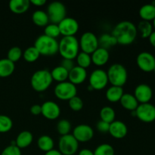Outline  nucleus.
<instances>
[{
    "instance_id": "obj_1",
    "label": "nucleus",
    "mask_w": 155,
    "mask_h": 155,
    "mask_svg": "<svg viewBox=\"0 0 155 155\" xmlns=\"http://www.w3.org/2000/svg\"><path fill=\"white\" fill-rule=\"evenodd\" d=\"M137 33V27L133 22L124 21L115 26L111 35L115 38L117 44L128 45L136 40Z\"/></svg>"
},
{
    "instance_id": "obj_2",
    "label": "nucleus",
    "mask_w": 155,
    "mask_h": 155,
    "mask_svg": "<svg viewBox=\"0 0 155 155\" xmlns=\"http://www.w3.org/2000/svg\"><path fill=\"white\" fill-rule=\"evenodd\" d=\"M79 51V40L76 36H63L58 42V52L64 59L74 60Z\"/></svg>"
},
{
    "instance_id": "obj_3",
    "label": "nucleus",
    "mask_w": 155,
    "mask_h": 155,
    "mask_svg": "<svg viewBox=\"0 0 155 155\" xmlns=\"http://www.w3.org/2000/svg\"><path fill=\"white\" fill-rule=\"evenodd\" d=\"M33 46L39 51L40 55L52 56L58 52V42L57 39L44 34L36 38Z\"/></svg>"
},
{
    "instance_id": "obj_4",
    "label": "nucleus",
    "mask_w": 155,
    "mask_h": 155,
    "mask_svg": "<svg viewBox=\"0 0 155 155\" xmlns=\"http://www.w3.org/2000/svg\"><path fill=\"white\" fill-rule=\"evenodd\" d=\"M51 72L48 70H39L33 73L30 79L32 88L38 92H42L48 89L52 83Z\"/></svg>"
},
{
    "instance_id": "obj_5",
    "label": "nucleus",
    "mask_w": 155,
    "mask_h": 155,
    "mask_svg": "<svg viewBox=\"0 0 155 155\" xmlns=\"http://www.w3.org/2000/svg\"><path fill=\"white\" fill-rule=\"evenodd\" d=\"M108 82L115 86L123 87L128 79V73L124 65L120 64H114L107 70Z\"/></svg>"
},
{
    "instance_id": "obj_6",
    "label": "nucleus",
    "mask_w": 155,
    "mask_h": 155,
    "mask_svg": "<svg viewBox=\"0 0 155 155\" xmlns=\"http://www.w3.org/2000/svg\"><path fill=\"white\" fill-rule=\"evenodd\" d=\"M54 95L62 101H69L77 94V86L69 81L62 82L56 85L54 90Z\"/></svg>"
},
{
    "instance_id": "obj_7",
    "label": "nucleus",
    "mask_w": 155,
    "mask_h": 155,
    "mask_svg": "<svg viewBox=\"0 0 155 155\" xmlns=\"http://www.w3.org/2000/svg\"><path fill=\"white\" fill-rule=\"evenodd\" d=\"M46 13L51 24H58L66 18V7L60 2H52L48 5Z\"/></svg>"
},
{
    "instance_id": "obj_8",
    "label": "nucleus",
    "mask_w": 155,
    "mask_h": 155,
    "mask_svg": "<svg viewBox=\"0 0 155 155\" xmlns=\"http://www.w3.org/2000/svg\"><path fill=\"white\" fill-rule=\"evenodd\" d=\"M79 148V142L73 135L61 136L58 142V151L63 155H75Z\"/></svg>"
},
{
    "instance_id": "obj_9",
    "label": "nucleus",
    "mask_w": 155,
    "mask_h": 155,
    "mask_svg": "<svg viewBox=\"0 0 155 155\" xmlns=\"http://www.w3.org/2000/svg\"><path fill=\"white\" fill-rule=\"evenodd\" d=\"M80 48L83 52L91 54L99 47L98 39L92 32L83 33L79 40Z\"/></svg>"
},
{
    "instance_id": "obj_10",
    "label": "nucleus",
    "mask_w": 155,
    "mask_h": 155,
    "mask_svg": "<svg viewBox=\"0 0 155 155\" xmlns=\"http://www.w3.org/2000/svg\"><path fill=\"white\" fill-rule=\"evenodd\" d=\"M89 86H92L94 90H101L109 83L107 72L102 69L94 70L89 76Z\"/></svg>"
},
{
    "instance_id": "obj_11",
    "label": "nucleus",
    "mask_w": 155,
    "mask_h": 155,
    "mask_svg": "<svg viewBox=\"0 0 155 155\" xmlns=\"http://www.w3.org/2000/svg\"><path fill=\"white\" fill-rule=\"evenodd\" d=\"M136 117L143 123L150 124L155 120V106L151 103L139 104L136 110Z\"/></svg>"
},
{
    "instance_id": "obj_12",
    "label": "nucleus",
    "mask_w": 155,
    "mask_h": 155,
    "mask_svg": "<svg viewBox=\"0 0 155 155\" xmlns=\"http://www.w3.org/2000/svg\"><path fill=\"white\" fill-rule=\"evenodd\" d=\"M61 35L64 36H74L79 30V23L73 18H65L58 24Z\"/></svg>"
},
{
    "instance_id": "obj_13",
    "label": "nucleus",
    "mask_w": 155,
    "mask_h": 155,
    "mask_svg": "<svg viewBox=\"0 0 155 155\" xmlns=\"http://www.w3.org/2000/svg\"><path fill=\"white\" fill-rule=\"evenodd\" d=\"M136 63L142 71L147 73L151 72L155 68V57L151 53L142 51L138 54Z\"/></svg>"
},
{
    "instance_id": "obj_14",
    "label": "nucleus",
    "mask_w": 155,
    "mask_h": 155,
    "mask_svg": "<svg viewBox=\"0 0 155 155\" xmlns=\"http://www.w3.org/2000/svg\"><path fill=\"white\" fill-rule=\"evenodd\" d=\"M72 135L78 142H87L93 138L94 130L87 124H80L74 127Z\"/></svg>"
},
{
    "instance_id": "obj_15",
    "label": "nucleus",
    "mask_w": 155,
    "mask_h": 155,
    "mask_svg": "<svg viewBox=\"0 0 155 155\" xmlns=\"http://www.w3.org/2000/svg\"><path fill=\"white\" fill-rule=\"evenodd\" d=\"M133 95L140 104L149 103L153 96L152 89L145 83L139 84L135 89Z\"/></svg>"
},
{
    "instance_id": "obj_16",
    "label": "nucleus",
    "mask_w": 155,
    "mask_h": 155,
    "mask_svg": "<svg viewBox=\"0 0 155 155\" xmlns=\"http://www.w3.org/2000/svg\"><path fill=\"white\" fill-rule=\"evenodd\" d=\"M42 113L41 114L48 120H55L61 114V108L58 104L52 101H45L41 105Z\"/></svg>"
},
{
    "instance_id": "obj_17",
    "label": "nucleus",
    "mask_w": 155,
    "mask_h": 155,
    "mask_svg": "<svg viewBox=\"0 0 155 155\" xmlns=\"http://www.w3.org/2000/svg\"><path fill=\"white\" fill-rule=\"evenodd\" d=\"M108 133L112 137L117 139H124L128 133L127 126L123 121L114 120L110 124Z\"/></svg>"
},
{
    "instance_id": "obj_18",
    "label": "nucleus",
    "mask_w": 155,
    "mask_h": 155,
    "mask_svg": "<svg viewBox=\"0 0 155 155\" xmlns=\"http://www.w3.org/2000/svg\"><path fill=\"white\" fill-rule=\"evenodd\" d=\"M87 78L86 70L79 66H75L69 71L68 80L74 85H80L84 83Z\"/></svg>"
},
{
    "instance_id": "obj_19",
    "label": "nucleus",
    "mask_w": 155,
    "mask_h": 155,
    "mask_svg": "<svg viewBox=\"0 0 155 155\" xmlns=\"http://www.w3.org/2000/svg\"><path fill=\"white\" fill-rule=\"evenodd\" d=\"M110 58L109 51L101 47H98L92 54H91L92 63L96 66H103L107 63Z\"/></svg>"
},
{
    "instance_id": "obj_20",
    "label": "nucleus",
    "mask_w": 155,
    "mask_h": 155,
    "mask_svg": "<svg viewBox=\"0 0 155 155\" xmlns=\"http://www.w3.org/2000/svg\"><path fill=\"white\" fill-rule=\"evenodd\" d=\"M9 8L16 15H21L27 12L30 7L29 0H12L9 2Z\"/></svg>"
},
{
    "instance_id": "obj_21",
    "label": "nucleus",
    "mask_w": 155,
    "mask_h": 155,
    "mask_svg": "<svg viewBox=\"0 0 155 155\" xmlns=\"http://www.w3.org/2000/svg\"><path fill=\"white\" fill-rule=\"evenodd\" d=\"M33 140V136L30 131H22L18 135L16 139H15V143L16 146L18 147L20 149H24L27 148L32 144Z\"/></svg>"
},
{
    "instance_id": "obj_22",
    "label": "nucleus",
    "mask_w": 155,
    "mask_h": 155,
    "mask_svg": "<svg viewBox=\"0 0 155 155\" xmlns=\"http://www.w3.org/2000/svg\"><path fill=\"white\" fill-rule=\"evenodd\" d=\"M120 102L124 109L130 111L136 110L139 104L134 95L130 93H124L120 100Z\"/></svg>"
},
{
    "instance_id": "obj_23",
    "label": "nucleus",
    "mask_w": 155,
    "mask_h": 155,
    "mask_svg": "<svg viewBox=\"0 0 155 155\" xmlns=\"http://www.w3.org/2000/svg\"><path fill=\"white\" fill-rule=\"evenodd\" d=\"M139 16L142 21H154L155 18V5L145 4L139 9Z\"/></svg>"
},
{
    "instance_id": "obj_24",
    "label": "nucleus",
    "mask_w": 155,
    "mask_h": 155,
    "mask_svg": "<svg viewBox=\"0 0 155 155\" xmlns=\"http://www.w3.org/2000/svg\"><path fill=\"white\" fill-rule=\"evenodd\" d=\"M124 94L123 87L111 86L106 91L105 96L106 98L110 102H117L120 101Z\"/></svg>"
},
{
    "instance_id": "obj_25",
    "label": "nucleus",
    "mask_w": 155,
    "mask_h": 155,
    "mask_svg": "<svg viewBox=\"0 0 155 155\" xmlns=\"http://www.w3.org/2000/svg\"><path fill=\"white\" fill-rule=\"evenodd\" d=\"M32 21L38 27H46L49 22L48 15L42 10H36L32 15Z\"/></svg>"
},
{
    "instance_id": "obj_26",
    "label": "nucleus",
    "mask_w": 155,
    "mask_h": 155,
    "mask_svg": "<svg viewBox=\"0 0 155 155\" xmlns=\"http://www.w3.org/2000/svg\"><path fill=\"white\" fill-rule=\"evenodd\" d=\"M15 69V63L8 58L0 59V77H9L13 74Z\"/></svg>"
},
{
    "instance_id": "obj_27",
    "label": "nucleus",
    "mask_w": 155,
    "mask_h": 155,
    "mask_svg": "<svg viewBox=\"0 0 155 155\" xmlns=\"http://www.w3.org/2000/svg\"><path fill=\"white\" fill-rule=\"evenodd\" d=\"M54 141L52 138L50 137L49 136L44 135V136H40L37 140L38 148L45 153L54 149Z\"/></svg>"
},
{
    "instance_id": "obj_28",
    "label": "nucleus",
    "mask_w": 155,
    "mask_h": 155,
    "mask_svg": "<svg viewBox=\"0 0 155 155\" xmlns=\"http://www.w3.org/2000/svg\"><path fill=\"white\" fill-rule=\"evenodd\" d=\"M68 74L69 71H67L63 67L57 66L51 71V75L53 80H55L58 83H62V82L67 81L68 80Z\"/></svg>"
},
{
    "instance_id": "obj_29",
    "label": "nucleus",
    "mask_w": 155,
    "mask_h": 155,
    "mask_svg": "<svg viewBox=\"0 0 155 155\" xmlns=\"http://www.w3.org/2000/svg\"><path fill=\"white\" fill-rule=\"evenodd\" d=\"M100 117H101V120L110 124L115 120L116 113L111 107L105 106V107H103L100 110Z\"/></svg>"
},
{
    "instance_id": "obj_30",
    "label": "nucleus",
    "mask_w": 155,
    "mask_h": 155,
    "mask_svg": "<svg viewBox=\"0 0 155 155\" xmlns=\"http://www.w3.org/2000/svg\"><path fill=\"white\" fill-rule=\"evenodd\" d=\"M40 54L39 51L34 46L28 47L23 53V57L24 60L29 63H33L39 59Z\"/></svg>"
},
{
    "instance_id": "obj_31",
    "label": "nucleus",
    "mask_w": 155,
    "mask_h": 155,
    "mask_svg": "<svg viewBox=\"0 0 155 155\" xmlns=\"http://www.w3.org/2000/svg\"><path fill=\"white\" fill-rule=\"evenodd\" d=\"M137 30L140 33L141 36L144 39H146L150 36L153 32V26L151 22L142 21L139 23Z\"/></svg>"
},
{
    "instance_id": "obj_32",
    "label": "nucleus",
    "mask_w": 155,
    "mask_h": 155,
    "mask_svg": "<svg viewBox=\"0 0 155 155\" xmlns=\"http://www.w3.org/2000/svg\"><path fill=\"white\" fill-rule=\"evenodd\" d=\"M98 44L100 45L99 47L107 49V48L117 45V43L115 38L111 34L104 33V34L101 35L99 39H98Z\"/></svg>"
},
{
    "instance_id": "obj_33",
    "label": "nucleus",
    "mask_w": 155,
    "mask_h": 155,
    "mask_svg": "<svg viewBox=\"0 0 155 155\" xmlns=\"http://www.w3.org/2000/svg\"><path fill=\"white\" fill-rule=\"evenodd\" d=\"M77 66L80 67L82 68H84L86 70V68H89L92 64V59H91V54H86V53L83 52H79L77 54Z\"/></svg>"
},
{
    "instance_id": "obj_34",
    "label": "nucleus",
    "mask_w": 155,
    "mask_h": 155,
    "mask_svg": "<svg viewBox=\"0 0 155 155\" xmlns=\"http://www.w3.org/2000/svg\"><path fill=\"white\" fill-rule=\"evenodd\" d=\"M13 127V121L7 115L0 114V133L10 131Z\"/></svg>"
},
{
    "instance_id": "obj_35",
    "label": "nucleus",
    "mask_w": 155,
    "mask_h": 155,
    "mask_svg": "<svg viewBox=\"0 0 155 155\" xmlns=\"http://www.w3.org/2000/svg\"><path fill=\"white\" fill-rule=\"evenodd\" d=\"M94 155H114V148L110 144L104 143L98 145L95 151H93Z\"/></svg>"
},
{
    "instance_id": "obj_36",
    "label": "nucleus",
    "mask_w": 155,
    "mask_h": 155,
    "mask_svg": "<svg viewBox=\"0 0 155 155\" xmlns=\"http://www.w3.org/2000/svg\"><path fill=\"white\" fill-rule=\"evenodd\" d=\"M71 130V124L68 120H61L57 124V131L61 136L70 134Z\"/></svg>"
},
{
    "instance_id": "obj_37",
    "label": "nucleus",
    "mask_w": 155,
    "mask_h": 155,
    "mask_svg": "<svg viewBox=\"0 0 155 155\" xmlns=\"http://www.w3.org/2000/svg\"><path fill=\"white\" fill-rule=\"evenodd\" d=\"M22 55L23 53L21 48L18 46H14L11 48L8 51L7 58L13 63H15L21 59Z\"/></svg>"
},
{
    "instance_id": "obj_38",
    "label": "nucleus",
    "mask_w": 155,
    "mask_h": 155,
    "mask_svg": "<svg viewBox=\"0 0 155 155\" xmlns=\"http://www.w3.org/2000/svg\"><path fill=\"white\" fill-rule=\"evenodd\" d=\"M44 35L49 36V37L54 38V39L58 37L61 35L58 25L54 24H48L46 27H45V29H44Z\"/></svg>"
},
{
    "instance_id": "obj_39",
    "label": "nucleus",
    "mask_w": 155,
    "mask_h": 155,
    "mask_svg": "<svg viewBox=\"0 0 155 155\" xmlns=\"http://www.w3.org/2000/svg\"><path fill=\"white\" fill-rule=\"evenodd\" d=\"M68 104H69L70 108L74 111H80L83 109V105H84L82 98L77 95L70 99L68 101Z\"/></svg>"
},
{
    "instance_id": "obj_40",
    "label": "nucleus",
    "mask_w": 155,
    "mask_h": 155,
    "mask_svg": "<svg viewBox=\"0 0 155 155\" xmlns=\"http://www.w3.org/2000/svg\"><path fill=\"white\" fill-rule=\"evenodd\" d=\"M1 155H22L21 151L16 145H8L3 149Z\"/></svg>"
},
{
    "instance_id": "obj_41",
    "label": "nucleus",
    "mask_w": 155,
    "mask_h": 155,
    "mask_svg": "<svg viewBox=\"0 0 155 155\" xmlns=\"http://www.w3.org/2000/svg\"><path fill=\"white\" fill-rule=\"evenodd\" d=\"M97 130L101 133H108L109 131V127H110V124H107V123L104 122L102 120L98 121V124H97Z\"/></svg>"
},
{
    "instance_id": "obj_42",
    "label": "nucleus",
    "mask_w": 155,
    "mask_h": 155,
    "mask_svg": "<svg viewBox=\"0 0 155 155\" xmlns=\"http://www.w3.org/2000/svg\"><path fill=\"white\" fill-rule=\"evenodd\" d=\"M61 66L63 67L64 68H65L67 71H70L71 69H73V68L75 67V64H74V62L73 60L63 58L61 63Z\"/></svg>"
},
{
    "instance_id": "obj_43",
    "label": "nucleus",
    "mask_w": 155,
    "mask_h": 155,
    "mask_svg": "<svg viewBox=\"0 0 155 155\" xmlns=\"http://www.w3.org/2000/svg\"><path fill=\"white\" fill-rule=\"evenodd\" d=\"M30 113L35 116H38V115L41 114L42 113V107L39 104H33L31 107H30Z\"/></svg>"
},
{
    "instance_id": "obj_44",
    "label": "nucleus",
    "mask_w": 155,
    "mask_h": 155,
    "mask_svg": "<svg viewBox=\"0 0 155 155\" xmlns=\"http://www.w3.org/2000/svg\"><path fill=\"white\" fill-rule=\"evenodd\" d=\"M30 4L34 5L37 7H40V6H43L46 3V1L45 0H30Z\"/></svg>"
},
{
    "instance_id": "obj_45",
    "label": "nucleus",
    "mask_w": 155,
    "mask_h": 155,
    "mask_svg": "<svg viewBox=\"0 0 155 155\" xmlns=\"http://www.w3.org/2000/svg\"><path fill=\"white\" fill-rule=\"evenodd\" d=\"M78 155H94L93 151L88 148H83L81 151H79Z\"/></svg>"
},
{
    "instance_id": "obj_46",
    "label": "nucleus",
    "mask_w": 155,
    "mask_h": 155,
    "mask_svg": "<svg viewBox=\"0 0 155 155\" xmlns=\"http://www.w3.org/2000/svg\"><path fill=\"white\" fill-rule=\"evenodd\" d=\"M148 39H149L150 44L155 48V31L152 32V33L148 37Z\"/></svg>"
},
{
    "instance_id": "obj_47",
    "label": "nucleus",
    "mask_w": 155,
    "mask_h": 155,
    "mask_svg": "<svg viewBox=\"0 0 155 155\" xmlns=\"http://www.w3.org/2000/svg\"><path fill=\"white\" fill-rule=\"evenodd\" d=\"M45 155H63L58 150L56 149H52L51 151H48V152H45Z\"/></svg>"
},
{
    "instance_id": "obj_48",
    "label": "nucleus",
    "mask_w": 155,
    "mask_h": 155,
    "mask_svg": "<svg viewBox=\"0 0 155 155\" xmlns=\"http://www.w3.org/2000/svg\"><path fill=\"white\" fill-rule=\"evenodd\" d=\"M87 89H88V90H89V91H94L93 88H92L91 86H89H89H88Z\"/></svg>"
},
{
    "instance_id": "obj_49",
    "label": "nucleus",
    "mask_w": 155,
    "mask_h": 155,
    "mask_svg": "<svg viewBox=\"0 0 155 155\" xmlns=\"http://www.w3.org/2000/svg\"><path fill=\"white\" fill-rule=\"evenodd\" d=\"M153 27L155 29V18L154 19V21H153Z\"/></svg>"
},
{
    "instance_id": "obj_50",
    "label": "nucleus",
    "mask_w": 155,
    "mask_h": 155,
    "mask_svg": "<svg viewBox=\"0 0 155 155\" xmlns=\"http://www.w3.org/2000/svg\"><path fill=\"white\" fill-rule=\"evenodd\" d=\"M153 72L154 73V74H155V68H154V71H153Z\"/></svg>"
},
{
    "instance_id": "obj_51",
    "label": "nucleus",
    "mask_w": 155,
    "mask_h": 155,
    "mask_svg": "<svg viewBox=\"0 0 155 155\" xmlns=\"http://www.w3.org/2000/svg\"><path fill=\"white\" fill-rule=\"evenodd\" d=\"M154 5H155V4H154Z\"/></svg>"
},
{
    "instance_id": "obj_52",
    "label": "nucleus",
    "mask_w": 155,
    "mask_h": 155,
    "mask_svg": "<svg viewBox=\"0 0 155 155\" xmlns=\"http://www.w3.org/2000/svg\"><path fill=\"white\" fill-rule=\"evenodd\" d=\"M75 155H76V154H75Z\"/></svg>"
}]
</instances>
